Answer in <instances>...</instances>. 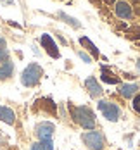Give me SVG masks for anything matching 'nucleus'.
<instances>
[{
    "mask_svg": "<svg viewBox=\"0 0 140 150\" xmlns=\"http://www.w3.org/2000/svg\"><path fill=\"white\" fill-rule=\"evenodd\" d=\"M78 55H80V59L83 60V62H87V64H88V62H92V59H90V57H88L87 54H83V52H80Z\"/></svg>",
    "mask_w": 140,
    "mask_h": 150,
    "instance_id": "f3484780",
    "label": "nucleus"
},
{
    "mask_svg": "<svg viewBox=\"0 0 140 150\" xmlns=\"http://www.w3.org/2000/svg\"><path fill=\"white\" fill-rule=\"evenodd\" d=\"M0 48H5V40L0 36Z\"/></svg>",
    "mask_w": 140,
    "mask_h": 150,
    "instance_id": "6ab92c4d",
    "label": "nucleus"
},
{
    "mask_svg": "<svg viewBox=\"0 0 140 150\" xmlns=\"http://www.w3.org/2000/svg\"><path fill=\"white\" fill-rule=\"evenodd\" d=\"M102 79L106 83H109V85H116L118 83V78H114V74L109 69H106V67H102Z\"/></svg>",
    "mask_w": 140,
    "mask_h": 150,
    "instance_id": "ddd939ff",
    "label": "nucleus"
},
{
    "mask_svg": "<svg viewBox=\"0 0 140 150\" xmlns=\"http://www.w3.org/2000/svg\"><path fill=\"white\" fill-rule=\"evenodd\" d=\"M133 109H135V110H137V112H140V95H137V97H135V98H133Z\"/></svg>",
    "mask_w": 140,
    "mask_h": 150,
    "instance_id": "dca6fc26",
    "label": "nucleus"
},
{
    "mask_svg": "<svg viewBox=\"0 0 140 150\" xmlns=\"http://www.w3.org/2000/svg\"><path fill=\"white\" fill-rule=\"evenodd\" d=\"M12 71H14V64L11 60H4V64L0 67V79H7L12 74Z\"/></svg>",
    "mask_w": 140,
    "mask_h": 150,
    "instance_id": "9b49d317",
    "label": "nucleus"
},
{
    "mask_svg": "<svg viewBox=\"0 0 140 150\" xmlns=\"http://www.w3.org/2000/svg\"><path fill=\"white\" fill-rule=\"evenodd\" d=\"M59 17H61V19H64V21H66V23H68L69 26H73V28H80V26H81V24L78 23V19L71 17V16H68L66 12H62V11L59 12Z\"/></svg>",
    "mask_w": 140,
    "mask_h": 150,
    "instance_id": "4468645a",
    "label": "nucleus"
},
{
    "mask_svg": "<svg viewBox=\"0 0 140 150\" xmlns=\"http://www.w3.org/2000/svg\"><path fill=\"white\" fill-rule=\"evenodd\" d=\"M7 60V50L5 48H0V62Z\"/></svg>",
    "mask_w": 140,
    "mask_h": 150,
    "instance_id": "a211bd4d",
    "label": "nucleus"
},
{
    "mask_svg": "<svg viewBox=\"0 0 140 150\" xmlns=\"http://www.w3.org/2000/svg\"><path fill=\"white\" fill-rule=\"evenodd\" d=\"M31 150H54V143H52V138L48 140H42L40 143H35Z\"/></svg>",
    "mask_w": 140,
    "mask_h": 150,
    "instance_id": "f8f14e48",
    "label": "nucleus"
},
{
    "mask_svg": "<svg viewBox=\"0 0 140 150\" xmlns=\"http://www.w3.org/2000/svg\"><path fill=\"white\" fill-rule=\"evenodd\" d=\"M40 78H42V67L38 64H30L21 74V83L24 86H35L40 81Z\"/></svg>",
    "mask_w": 140,
    "mask_h": 150,
    "instance_id": "f03ea898",
    "label": "nucleus"
},
{
    "mask_svg": "<svg viewBox=\"0 0 140 150\" xmlns=\"http://www.w3.org/2000/svg\"><path fill=\"white\" fill-rule=\"evenodd\" d=\"M137 90H139V86H137L135 83H124V85L119 86V93L123 95L124 98H131V97L137 93Z\"/></svg>",
    "mask_w": 140,
    "mask_h": 150,
    "instance_id": "9d476101",
    "label": "nucleus"
},
{
    "mask_svg": "<svg viewBox=\"0 0 140 150\" xmlns=\"http://www.w3.org/2000/svg\"><path fill=\"white\" fill-rule=\"evenodd\" d=\"M54 129H55V126L52 122H40L36 126V136L40 140H48V138H52Z\"/></svg>",
    "mask_w": 140,
    "mask_h": 150,
    "instance_id": "423d86ee",
    "label": "nucleus"
},
{
    "mask_svg": "<svg viewBox=\"0 0 140 150\" xmlns=\"http://www.w3.org/2000/svg\"><path fill=\"white\" fill-rule=\"evenodd\" d=\"M42 45L45 47V50H47V54L50 55V57H54V59H59L61 57V54H59V48H57V45H55V42L52 40V36L50 35H42Z\"/></svg>",
    "mask_w": 140,
    "mask_h": 150,
    "instance_id": "39448f33",
    "label": "nucleus"
},
{
    "mask_svg": "<svg viewBox=\"0 0 140 150\" xmlns=\"http://www.w3.org/2000/svg\"><path fill=\"white\" fill-rule=\"evenodd\" d=\"M0 121H4V122H7V124H14V121H16L14 110L9 109V107H2V105H0Z\"/></svg>",
    "mask_w": 140,
    "mask_h": 150,
    "instance_id": "1a4fd4ad",
    "label": "nucleus"
},
{
    "mask_svg": "<svg viewBox=\"0 0 140 150\" xmlns=\"http://www.w3.org/2000/svg\"><path fill=\"white\" fill-rule=\"evenodd\" d=\"M73 117L85 129H93V126H95V116L88 107H75L73 109Z\"/></svg>",
    "mask_w": 140,
    "mask_h": 150,
    "instance_id": "f257e3e1",
    "label": "nucleus"
},
{
    "mask_svg": "<svg viewBox=\"0 0 140 150\" xmlns=\"http://www.w3.org/2000/svg\"><path fill=\"white\" fill-rule=\"evenodd\" d=\"M99 109H100V112L104 114V117L107 121H118L119 119V114H121V110H119V107L116 104H111V102H106V100H100L99 102Z\"/></svg>",
    "mask_w": 140,
    "mask_h": 150,
    "instance_id": "7ed1b4c3",
    "label": "nucleus"
},
{
    "mask_svg": "<svg viewBox=\"0 0 140 150\" xmlns=\"http://www.w3.org/2000/svg\"><path fill=\"white\" fill-rule=\"evenodd\" d=\"M81 140L85 142V145H88L93 150H102L104 149V136L99 131H88V133H83Z\"/></svg>",
    "mask_w": 140,
    "mask_h": 150,
    "instance_id": "20e7f679",
    "label": "nucleus"
},
{
    "mask_svg": "<svg viewBox=\"0 0 140 150\" xmlns=\"http://www.w3.org/2000/svg\"><path fill=\"white\" fill-rule=\"evenodd\" d=\"M116 16L123 17V19H131V7H130V4L124 2V0L116 2Z\"/></svg>",
    "mask_w": 140,
    "mask_h": 150,
    "instance_id": "0eeeda50",
    "label": "nucleus"
},
{
    "mask_svg": "<svg viewBox=\"0 0 140 150\" xmlns=\"http://www.w3.org/2000/svg\"><path fill=\"white\" fill-rule=\"evenodd\" d=\"M80 43H81V45H88V48H90V50L93 52V55H95V57L99 55V50L95 48V45H93V43L90 42V40H88V38H87V36H83V38L80 40Z\"/></svg>",
    "mask_w": 140,
    "mask_h": 150,
    "instance_id": "2eb2a0df",
    "label": "nucleus"
},
{
    "mask_svg": "<svg viewBox=\"0 0 140 150\" xmlns=\"http://www.w3.org/2000/svg\"><path fill=\"white\" fill-rule=\"evenodd\" d=\"M85 85H87V88H88V93L92 95V97H100L102 95V88H100V85L97 83V79L95 78H87V81H85Z\"/></svg>",
    "mask_w": 140,
    "mask_h": 150,
    "instance_id": "6e6552de",
    "label": "nucleus"
},
{
    "mask_svg": "<svg viewBox=\"0 0 140 150\" xmlns=\"http://www.w3.org/2000/svg\"><path fill=\"white\" fill-rule=\"evenodd\" d=\"M137 69H139V71H140V60H139V62H137Z\"/></svg>",
    "mask_w": 140,
    "mask_h": 150,
    "instance_id": "aec40b11",
    "label": "nucleus"
}]
</instances>
